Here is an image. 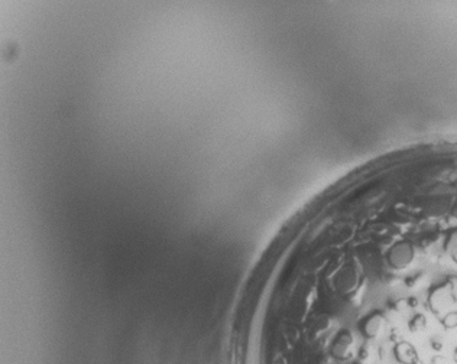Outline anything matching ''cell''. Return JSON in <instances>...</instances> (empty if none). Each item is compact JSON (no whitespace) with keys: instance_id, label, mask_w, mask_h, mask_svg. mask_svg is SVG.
I'll return each instance as SVG.
<instances>
[{"instance_id":"6da1fadb","label":"cell","mask_w":457,"mask_h":364,"mask_svg":"<svg viewBox=\"0 0 457 364\" xmlns=\"http://www.w3.org/2000/svg\"><path fill=\"white\" fill-rule=\"evenodd\" d=\"M349 345H350V335L345 334V338L339 337L333 347V356L337 359H345L348 356Z\"/></svg>"}]
</instances>
